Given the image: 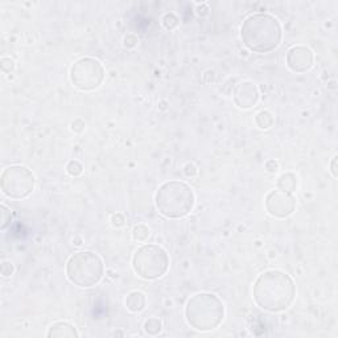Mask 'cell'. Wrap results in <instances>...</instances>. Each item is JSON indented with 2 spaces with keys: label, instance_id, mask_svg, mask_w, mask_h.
<instances>
[{
  "label": "cell",
  "instance_id": "277c9868",
  "mask_svg": "<svg viewBox=\"0 0 338 338\" xmlns=\"http://www.w3.org/2000/svg\"><path fill=\"white\" fill-rule=\"evenodd\" d=\"M194 204L193 189L182 181H167L155 194L156 209L167 218H182L193 210Z\"/></svg>",
  "mask_w": 338,
  "mask_h": 338
},
{
  "label": "cell",
  "instance_id": "7c38bea8",
  "mask_svg": "<svg viewBox=\"0 0 338 338\" xmlns=\"http://www.w3.org/2000/svg\"><path fill=\"white\" fill-rule=\"evenodd\" d=\"M78 332L76 331V328L69 323L65 321H58L54 323L48 331V337L49 338H64V337H78Z\"/></svg>",
  "mask_w": 338,
  "mask_h": 338
},
{
  "label": "cell",
  "instance_id": "4fadbf2b",
  "mask_svg": "<svg viewBox=\"0 0 338 338\" xmlns=\"http://www.w3.org/2000/svg\"><path fill=\"white\" fill-rule=\"evenodd\" d=\"M147 299L146 295L140 291H132L127 295L126 297V307L127 309L132 313H138L142 312L146 308Z\"/></svg>",
  "mask_w": 338,
  "mask_h": 338
},
{
  "label": "cell",
  "instance_id": "9a60e30c",
  "mask_svg": "<svg viewBox=\"0 0 338 338\" xmlns=\"http://www.w3.org/2000/svg\"><path fill=\"white\" fill-rule=\"evenodd\" d=\"M255 122H256V126L261 130H268L273 126V115L269 111H260L255 118Z\"/></svg>",
  "mask_w": 338,
  "mask_h": 338
},
{
  "label": "cell",
  "instance_id": "ba28073f",
  "mask_svg": "<svg viewBox=\"0 0 338 338\" xmlns=\"http://www.w3.org/2000/svg\"><path fill=\"white\" fill-rule=\"evenodd\" d=\"M106 76L103 65L98 60L84 57L70 69V80L74 87L81 91H92L102 84Z\"/></svg>",
  "mask_w": 338,
  "mask_h": 338
},
{
  "label": "cell",
  "instance_id": "d4e9b609",
  "mask_svg": "<svg viewBox=\"0 0 338 338\" xmlns=\"http://www.w3.org/2000/svg\"><path fill=\"white\" fill-rule=\"evenodd\" d=\"M72 130L74 132H82L84 130V122L82 119H76L72 123Z\"/></svg>",
  "mask_w": 338,
  "mask_h": 338
},
{
  "label": "cell",
  "instance_id": "5b68a950",
  "mask_svg": "<svg viewBox=\"0 0 338 338\" xmlns=\"http://www.w3.org/2000/svg\"><path fill=\"white\" fill-rule=\"evenodd\" d=\"M104 275L103 260L92 251L73 254L66 261V276L74 285L81 288L94 287Z\"/></svg>",
  "mask_w": 338,
  "mask_h": 338
},
{
  "label": "cell",
  "instance_id": "2e32d148",
  "mask_svg": "<svg viewBox=\"0 0 338 338\" xmlns=\"http://www.w3.org/2000/svg\"><path fill=\"white\" fill-rule=\"evenodd\" d=\"M162 329H163L162 321L159 319H155V317L148 319L146 323H144V332H146L147 335L158 336L159 333L162 332Z\"/></svg>",
  "mask_w": 338,
  "mask_h": 338
},
{
  "label": "cell",
  "instance_id": "9c48e42d",
  "mask_svg": "<svg viewBox=\"0 0 338 338\" xmlns=\"http://www.w3.org/2000/svg\"><path fill=\"white\" fill-rule=\"evenodd\" d=\"M265 209L275 218H288L296 209V198L292 193L276 189L265 197Z\"/></svg>",
  "mask_w": 338,
  "mask_h": 338
},
{
  "label": "cell",
  "instance_id": "484cf974",
  "mask_svg": "<svg viewBox=\"0 0 338 338\" xmlns=\"http://www.w3.org/2000/svg\"><path fill=\"white\" fill-rule=\"evenodd\" d=\"M136 44H138V39L135 36L130 35L124 39V46H127V48H134Z\"/></svg>",
  "mask_w": 338,
  "mask_h": 338
},
{
  "label": "cell",
  "instance_id": "7402d4cb",
  "mask_svg": "<svg viewBox=\"0 0 338 338\" xmlns=\"http://www.w3.org/2000/svg\"><path fill=\"white\" fill-rule=\"evenodd\" d=\"M111 222H112V226L122 227L124 225V222H126V219H124L123 214H120V213H116V214H114L111 217Z\"/></svg>",
  "mask_w": 338,
  "mask_h": 338
},
{
  "label": "cell",
  "instance_id": "52a82bcc",
  "mask_svg": "<svg viewBox=\"0 0 338 338\" xmlns=\"http://www.w3.org/2000/svg\"><path fill=\"white\" fill-rule=\"evenodd\" d=\"M36 178L33 173L23 166H11L5 168L0 177L1 192L9 198L23 200L33 192Z\"/></svg>",
  "mask_w": 338,
  "mask_h": 338
},
{
  "label": "cell",
  "instance_id": "5bb4252c",
  "mask_svg": "<svg viewBox=\"0 0 338 338\" xmlns=\"http://www.w3.org/2000/svg\"><path fill=\"white\" fill-rule=\"evenodd\" d=\"M297 184H299V180L295 173H283L277 180V189H280L283 192L293 193L297 189Z\"/></svg>",
  "mask_w": 338,
  "mask_h": 338
},
{
  "label": "cell",
  "instance_id": "d6986e66",
  "mask_svg": "<svg viewBox=\"0 0 338 338\" xmlns=\"http://www.w3.org/2000/svg\"><path fill=\"white\" fill-rule=\"evenodd\" d=\"M0 210H1L0 211V214H1V225H0V229L4 230L9 225V222H11V210L5 205H1Z\"/></svg>",
  "mask_w": 338,
  "mask_h": 338
},
{
  "label": "cell",
  "instance_id": "7a4b0ae2",
  "mask_svg": "<svg viewBox=\"0 0 338 338\" xmlns=\"http://www.w3.org/2000/svg\"><path fill=\"white\" fill-rule=\"evenodd\" d=\"M241 39L255 53H268L280 45L283 31L279 20L272 15L254 13L243 21Z\"/></svg>",
  "mask_w": 338,
  "mask_h": 338
},
{
  "label": "cell",
  "instance_id": "ac0fdd59",
  "mask_svg": "<svg viewBox=\"0 0 338 338\" xmlns=\"http://www.w3.org/2000/svg\"><path fill=\"white\" fill-rule=\"evenodd\" d=\"M66 172L69 173L70 176L77 177L84 172V167H82L81 163L77 162V160H72V162L68 163V166H66Z\"/></svg>",
  "mask_w": 338,
  "mask_h": 338
},
{
  "label": "cell",
  "instance_id": "cb8c5ba5",
  "mask_svg": "<svg viewBox=\"0 0 338 338\" xmlns=\"http://www.w3.org/2000/svg\"><path fill=\"white\" fill-rule=\"evenodd\" d=\"M1 273H3V276L12 275L13 273V265L11 263H8V261H3V264H1Z\"/></svg>",
  "mask_w": 338,
  "mask_h": 338
},
{
  "label": "cell",
  "instance_id": "44dd1931",
  "mask_svg": "<svg viewBox=\"0 0 338 338\" xmlns=\"http://www.w3.org/2000/svg\"><path fill=\"white\" fill-rule=\"evenodd\" d=\"M0 68H1V70H3L4 73H11L12 70H13V68H15V64H13V61H12L11 58L3 57L1 58V61H0Z\"/></svg>",
  "mask_w": 338,
  "mask_h": 338
},
{
  "label": "cell",
  "instance_id": "8fae6325",
  "mask_svg": "<svg viewBox=\"0 0 338 338\" xmlns=\"http://www.w3.org/2000/svg\"><path fill=\"white\" fill-rule=\"evenodd\" d=\"M259 100V91L253 82H241L234 90V102L241 108H251Z\"/></svg>",
  "mask_w": 338,
  "mask_h": 338
},
{
  "label": "cell",
  "instance_id": "8992f818",
  "mask_svg": "<svg viewBox=\"0 0 338 338\" xmlns=\"http://www.w3.org/2000/svg\"><path fill=\"white\" fill-rule=\"evenodd\" d=\"M132 267L144 280H156L164 276L168 271L169 256L159 245H144L135 251Z\"/></svg>",
  "mask_w": 338,
  "mask_h": 338
},
{
  "label": "cell",
  "instance_id": "ffe728a7",
  "mask_svg": "<svg viewBox=\"0 0 338 338\" xmlns=\"http://www.w3.org/2000/svg\"><path fill=\"white\" fill-rule=\"evenodd\" d=\"M163 24H164V27H166L167 29L170 31V29H173V28H176L177 25H178V19H177L173 13H167V15L164 16V19H163Z\"/></svg>",
  "mask_w": 338,
  "mask_h": 338
},
{
  "label": "cell",
  "instance_id": "30bf717a",
  "mask_svg": "<svg viewBox=\"0 0 338 338\" xmlns=\"http://www.w3.org/2000/svg\"><path fill=\"white\" fill-rule=\"evenodd\" d=\"M313 53L307 46H292L287 53V66L295 73H305L313 66Z\"/></svg>",
  "mask_w": 338,
  "mask_h": 338
},
{
  "label": "cell",
  "instance_id": "83f0119b",
  "mask_svg": "<svg viewBox=\"0 0 338 338\" xmlns=\"http://www.w3.org/2000/svg\"><path fill=\"white\" fill-rule=\"evenodd\" d=\"M337 159H338V156L336 155L335 158L332 159V163H331V170H332V174H333V177H337L338 176V173H337Z\"/></svg>",
  "mask_w": 338,
  "mask_h": 338
},
{
  "label": "cell",
  "instance_id": "603a6c76",
  "mask_svg": "<svg viewBox=\"0 0 338 338\" xmlns=\"http://www.w3.org/2000/svg\"><path fill=\"white\" fill-rule=\"evenodd\" d=\"M265 169L269 173L277 172L279 170V162H276V160H268V162H265Z\"/></svg>",
  "mask_w": 338,
  "mask_h": 338
},
{
  "label": "cell",
  "instance_id": "4316f807",
  "mask_svg": "<svg viewBox=\"0 0 338 338\" xmlns=\"http://www.w3.org/2000/svg\"><path fill=\"white\" fill-rule=\"evenodd\" d=\"M184 173L188 177L194 176V174H196V173H197L196 167L193 166V164H186V166H185V168H184Z\"/></svg>",
  "mask_w": 338,
  "mask_h": 338
},
{
  "label": "cell",
  "instance_id": "e0dca14e",
  "mask_svg": "<svg viewBox=\"0 0 338 338\" xmlns=\"http://www.w3.org/2000/svg\"><path fill=\"white\" fill-rule=\"evenodd\" d=\"M150 235H151L150 229H148L146 225H143V223L136 225V226L134 227V230H132V238H134L136 242H146L147 239L150 238Z\"/></svg>",
  "mask_w": 338,
  "mask_h": 338
},
{
  "label": "cell",
  "instance_id": "6da1fadb",
  "mask_svg": "<svg viewBox=\"0 0 338 338\" xmlns=\"http://www.w3.org/2000/svg\"><path fill=\"white\" fill-rule=\"evenodd\" d=\"M257 307L267 312L287 311L295 301L296 285L292 277L283 271L269 269L259 275L253 288Z\"/></svg>",
  "mask_w": 338,
  "mask_h": 338
},
{
  "label": "cell",
  "instance_id": "3957f363",
  "mask_svg": "<svg viewBox=\"0 0 338 338\" xmlns=\"http://www.w3.org/2000/svg\"><path fill=\"white\" fill-rule=\"evenodd\" d=\"M225 317V305L218 296L201 292L192 296L185 307V319L200 332L214 331Z\"/></svg>",
  "mask_w": 338,
  "mask_h": 338
}]
</instances>
